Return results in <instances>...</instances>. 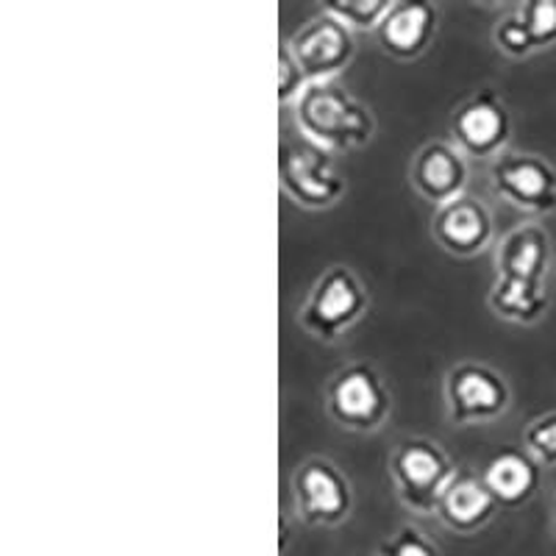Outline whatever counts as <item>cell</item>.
I'll return each instance as SVG.
<instances>
[{
	"instance_id": "6",
	"label": "cell",
	"mask_w": 556,
	"mask_h": 556,
	"mask_svg": "<svg viewBox=\"0 0 556 556\" xmlns=\"http://www.w3.org/2000/svg\"><path fill=\"white\" fill-rule=\"evenodd\" d=\"M292 509L309 529H337L354 515V484L329 456H306L292 470Z\"/></svg>"
},
{
	"instance_id": "1",
	"label": "cell",
	"mask_w": 556,
	"mask_h": 556,
	"mask_svg": "<svg viewBox=\"0 0 556 556\" xmlns=\"http://www.w3.org/2000/svg\"><path fill=\"white\" fill-rule=\"evenodd\" d=\"M290 112L301 139L331 156L362 151L376 137L374 109L342 81L309 84Z\"/></svg>"
},
{
	"instance_id": "15",
	"label": "cell",
	"mask_w": 556,
	"mask_h": 556,
	"mask_svg": "<svg viewBox=\"0 0 556 556\" xmlns=\"http://www.w3.org/2000/svg\"><path fill=\"white\" fill-rule=\"evenodd\" d=\"M498 509L501 506L495 504L493 493L481 481V473L459 468V473L454 476V481L440 498L434 518L454 534L470 538V534H479L481 529L493 523Z\"/></svg>"
},
{
	"instance_id": "12",
	"label": "cell",
	"mask_w": 556,
	"mask_h": 556,
	"mask_svg": "<svg viewBox=\"0 0 556 556\" xmlns=\"http://www.w3.org/2000/svg\"><path fill=\"white\" fill-rule=\"evenodd\" d=\"M409 184L431 206H443V203L468 195L470 159L451 139H431L412 156Z\"/></svg>"
},
{
	"instance_id": "22",
	"label": "cell",
	"mask_w": 556,
	"mask_h": 556,
	"mask_svg": "<svg viewBox=\"0 0 556 556\" xmlns=\"http://www.w3.org/2000/svg\"><path fill=\"white\" fill-rule=\"evenodd\" d=\"M493 42L504 56L509 59H529L534 56V48H531V39L526 34L523 23H520L518 12L509 9L506 14H501L493 26Z\"/></svg>"
},
{
	"instance_id": "5",
	"label": "cell",
	"mask_w": 556,
	"mask_h": 556,
	"mask_svg": "<svg viewBox=\"0 0 556 556\" xmlns=\"http://www.w3.org/2000/svg\"><path fill=\"white\" fill-rule=\"evenodd\" d=\"M278 184L295 206L306 212H326L345 198L348 178L337 156L320 151L306 139L278 142Z\"/></svg>"
},
{
	"instance_id": "21",
	"label": "cell",
	"mask_w": 556,
	"mask_h": 556,
	"mask_svg": "<svg viewBox=\"0 0 556 556\" xmlns=\"http://www.w3.org/2000/svg\"><path fill=\"white\" fill-rule=\"evenodd\" d=\"M379 556H443V548L426 531L404 523L379 545Z\"/></svg>"
},
{
	"instance_id": "8",
	"label": "cell",
	"mask_w": 556,
	"mask_h": 556,
	"mask_svg": "<svg viewBox=\"0 0 556 556\" xmlns=\"http://www.w3.org/2000/svg\"><path fill=\"white\" fill-rule=\"evenodd\" d=\"M513 112L495 89H479L451 112V142L468 159L495 162L513 142Z\"/></svg>"
},
{
	"instance_id": "24",
	"label": "cell",
	"mask_w": 556,
	"mask_h": 556,
	"mask_svg": "<svg viewBox=\"0 0 556 556\" xmlns=\"http://www.w3.org/2000/svg\"><path fill=\"white\" fill-rule=\"evenodd\" d=\"M551 529H554V538H556V498H554V520H551Z\"/></svg>"
},
{
	"instance_id": "19",
	"label": "cell",
	"mask_w": 556,
	"mask_h": 556,
	"mask_svg": "<svg viewBox=\"0 0 556 556\" xmlns=\"http://www.w3.org/2000/svg\"><path fill=\"white\" fill-rule=\"evenodd\" d=\"M523 23L526 34L531 39L534 53L548 51L556 45V0H526L513 7Z\"/></svg>"
},
{
	"instance_id": "20",
	"label": "cell",
	"mask_w": 556,
	"mask_h": 556,
	"mask_svg": "<svg viewBox=\"0 0 556 556\" xmlns=\"http://www.w3.org/2000/svg\"><path fill=\"white\" fill-rule=\"evenodd\" d=\"M523 448L543 468H556V409L538 415L523 429Z\"/></svg>"
},
{
	"instance_id": "4",
	"label": "cell",
	"mask_w": 556,
	"mask_h": 556,
	"mask_svg": "<svg viewBox=\"0 0 556 556\" xmlns=\"http://www.w3.org/2000/svg\"><path fill=\"white\" fill-rule=\"evenodd\" d=\"M326 412L340 429L376 434L392 417V390L370 362H348L334 370L323 392Z\"/></svg>"
},
{
	"instance_id": "23",
	"label": "cell",
	"mask_w": 556,
	"mask_h": 556,
	"mask_svg": "<svg viewBox=\"0 0 556 556\" xmlns=\"http://www.w3.org/2000/svg\"><path fill=\"white\" fill-rule=\"evenodd\" d=\"M306 87H309V81H306L304 70H301V64L295 62L290 45H287L285 39V42L278 45V106L281 109L295 106V101L304 96Z\"/></svg>"
},
{
	"instance_id": "11",
	"label": "cell",
	"mask_w": 556,
	"mask_h": 556,
	"mask_svg": "<svg viewBox=\"0 0 556 556\" xmlns=\"http://www.w3.org/2000/svg\"><path fill=\"white\" fill-rule=\"evenodd\" d=\"M431 240L456 260H473L495 245L493 208L476 195H462L431 212Z\"/></svg>"
},
{
	"instance_id": "2",
	"label": "cell",
	"mask_w": 556,
	"mask_h": 556,
	"mask_svg": "<svg viewBox=\"0 0 556 556\" xmlns=\"http://www.w3.org/2000/svg\"><path fill=\"white\" fill-rule=\"evenodd\" d=\"M370 312V290L359 273L348 265L323 267L315 285L298 306V326L312 340L334 345L348 331H354Z\"/></svg>"
},
{
	"instance_id": "7",
	"label": "cell",
	"mask_w": 556,
	"mask_h": 556,
	"mask_svg": "<svg viewBox=\"0 0 556 556\" xmlns=\"http://www.w3.org/2000/svg\"><path fill=\"white\" fill-rule=\"evenodd\" d=\"M445 415L454 426H490L513 409V387L484 362H456L443 379Z\"/></svg>"
},
{
	"instance_id": "14",
	"label": "cell",
	"mask_w": 556,
	"mask_h": 556,
	"mask_svg": "<svg viewBox=\"0 0 556 556\" xmlns=\"http://www.w3.org/2000/svg\"><path fill=\"white\" fill-rule=\"evenodd\" d=\"M554 240L543 223H518L495 242V276L548 285Z\"/></svg>"
},
{
	"instance_id": "10",
	"label": "cell",
	"mask_w": 556,
	"mask_h": 556,
	"mask_svg": "<svg viewBox=\"0 0 556 556\" xmlns=\"http://www.w3.org/2000/svg\"><path fill=\"white\" fill-rule=\"evenodd\" d=\"M287 45L309 84L340 81L356 56V34L326 9H317V14L301 23Z\"/></svg>"
},
{
	"instance_id": "25",
	"label": "cell",
	"mask_w": 556,
	"mask_h": 556,
	"mask_svg": "<svg viewBox=\"0 0 556 556\" xmlns=\"http://www.w3.org/2000/svg\"><path fill=\"white\" fill-rule=\"evenodd\" d=\"M374 556H379V554H374Z\"/></svg>"
},
{
	"instance_id": "3",
	"label": "cell",
	"mask_w": 556,
	"mask_h": 556,
	"mask_svg": "<svg viewBox=\"0 0 556 556\" xmlns=\"http://www.w3.org/2000/svg\"><path fill=\"white\" fill-rule=\"evenodd\" d=\"M387 468L399 501L417 518H434L440 498L459 473L448 451L431 437H401Z\"/></svg>"
},
{
	"instance_id": "17",
	"label": "cell",
	"mask_w": 556,
	"mask_h": 556,
	"mask_svg": "<svg viewBox=\"0 0 556 556\" xmlns=\"http://www.w3.org/2000/svg\"><path fill=\"white\" fill-rule=\"evenodd\" d=\"M486 306L498 320L513 323V326H538L545 320L551 309L548 285H531L520 278L495 276Z\"/></svg>"
},
{
	"instance_id": "18",
	"label": "cell",
	"mask_w": 556,
	"mask_h": 556,
	"mask_svg": "<svg viewBox=\"0 0 556 556\" xmlns=\"http://www.w3.org/2000/svg\"><path fill=\"white\" fill-rule=\"evenodd\" d=\"M392 3L395 0H331V3H323L320 9L334 14L354 34H376L390 14Z\"/></svg>"
},
{
	"instance_id": "9",
	"label": "cell",
	"mask_w": 556,
	"mask_h": 556,
	"mask_svg": "<svg viewBox=\"0 0 556 556\" xmlns=\"http://www.w3.org/2000/svg\"><path fill=\"white\" fill-rule=\"evenodd\" d=\"M490 187L504 203L531 217L556 212V167L534 151H509L490 162Z\"/></svg>"
},
{
	"instance_id": "13",
	"label": "cell",
	"mask_w": 556,
	"mask_h": 556,
	"mask_svg": "<svg viewBox=\"0 0 556 556\" xmlns=\"http://www.w3.org/2000/svg\"><path fill=\"white\" fill-rule=\"evenodd\" d=\"M440 17V7L429 0H395L376 31L381 51L399 62H415L434 45Z\"/></svg>"
},
{
	"instance_id": "16",
	"label": "cell",
	"mask_w": 556,
	"mask_h": 556,
	"mask_svg": "<svg viewBox=\"0 0 556 556\" xmlns=\"http://www.w3.org/2000/svg\"><path fill=\"white\" fill-rule=\"evenodd\" d=\"M481 481L493 493L501 509H518L540 493L543 484V465L529 451L504 448L481 468Z\"/></svg>"
}]
</instances>
